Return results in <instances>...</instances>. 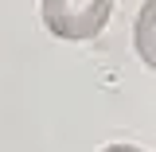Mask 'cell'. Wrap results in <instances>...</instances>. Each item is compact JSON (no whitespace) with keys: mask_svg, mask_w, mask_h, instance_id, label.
I'll list each match as a JSON object with an SVG mask.
<instances>
[{"mask_svg":"<svg viewBox=\"0 0 156 152\" xmlns=\"http://www.w3.org/2000/svg\"><path fill=\"white\" fill-rule=\"evenodd\" d=\"M101 152H140L136 144H109V148H101Z\"/></svg>","mask_w":156,"mask_h":152,"instance_id":"cell-3","label":"cell"},{"mask_svg":"<svg viewBox=\"0 0 156 152\" xmlns=\"http://www.w3.org/2000/svg\"><path fill=\"white\" fill-rule=\"evenodd\" d=\"M133 43L136 55L144 58V66L156 70V0H144L136 12V27H133Z\"/></svg>","mask_w":156,"mask_h":152,"instance_id":"cell-2","label":"cell"},{"mask_svg":"<svg viewBox=\"0 0 156 152\" xmlns=\"http://www.w3.org/2000/svg\"><path fill=\"white\" fill-rule=\"evenodd\" d=\"M113 12V0H43V23L58 39H94Z\"/></svg>","mask_w":156,"mask_h":152,"instance_id":"cell-1","label":"cell"}]
</instances>
